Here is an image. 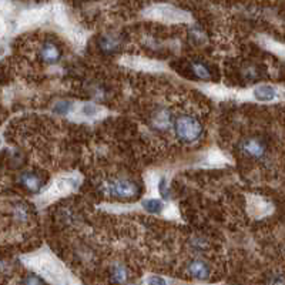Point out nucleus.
I'll return each mask as SVG.
<instances>
[{"label": "nucleus", "instance_id": "nucleus-10", "mask_svg": "<svg viewBox=\"0 0 285 285\" xmlns=\"http://www.w3.org/2000/svg\"><path fill=\"white\" fill-rule=\"evenodd\" d=\"M127 277H129L127 275V269L123 266L115 264V266H112V269H110V278H112V281H113L114 284H123V283H126Z\"/></svg>", "mask_w": 285, "mask_h": 285}, {"label": "nucleus", "instance_id": "nucleus-6", "mask_svg": "<svg viewBox=\"0 0 285 285\" xmlns=\"http://www.w3.org/2000/svg\"><path fill=\"white\" fill-rule=\"evenodd\" d=\"M189 272L197 280H207L209 277V268L203 260L191 261L189 264Z\"/></svg>", "mask_w": 285, "mask_h": 285}, {"label": "nucleus", "instance_id": "nucleus-5", "mask_svg": "<svg viewBox=\"0 0 285 285\" xmlns=\"http://www.w3.org/2000/svg\"><path fill=\"white\" fill-rule=\"evenodd\" d=\"M190 70L192 76L197 77L198 80H211L212 78L211 67L201 60H195V61L190 63Z\"/></svg>", "mask_w": 285, "mask_h": 285}, {"label": "nucleus", "instance_id": "nucleus-19", "mask_svg": "<svg viewBox=\"0 0 285 285\" xmlns=\"http://www.w3.org/2000/svg\"><path fill=\"white\" fill-rule=\"evenodd\" d=\"M0 266H1V263H0Z\"/></svg>", "mask_w": 285, "mask_h": 285}, {"label": "nucleus", "instance_id": "nucleus-17", "mask_svg": "<svg viewBox=\"0 0 285 285\" xmlns=\"http://www.w3.org/2000/svg\"><path fill=\"white\" fill-rule=\"evenodd\" d=\"M97 110L93 104H87V106H84V109H83V112L87 114V115H92V114H95V112Z\"/></svg>", "mask_w": 285, "mask_h": 285}, {"label": "nucleus", "instance_id": "nucleus-15", "mask_svg": "<svg viewBox=\"0 0 285 285\" xmlns=\"http://www.w3.org/2000/svg\"><path fill=\"white\" fill-rule=\"evenodd\" d=\"M158 189H160V194L163 195V198H169L170 197V194H169V189H167V183H166V178H161L160 180V186H158Z\"/></svg>", "mask_w": 285, "mask_h": 285}, {"label": "nucleus", "instance_id": "nucleus-14", "mask_svg": "<svg viewBox=\"0 0 285 285\" xmlns=\"http://www.w3.org/2000/svg\"><path fill=\"white\" fill-rule=\"evenodd\" d=\"M190 38H192V41H194V43H201V41H204V40H206L204 33H203L201 30H198V29H192V30H191Z\"/></svg>", "mask_w": 285, "mask_h": 285}, {"label": "nucleus", "instance_id": "nucleus-1", "mask_svg": "<svg viewBox=\"0 0 285 285\" xmlns=\"http://www.w3.org/2000/svg\"><path fill=\"white\" fill-rule=\"evenodd\" d=\"M174 132H175V135L180 141L192 143L201 135L203 126L192 115H180L174 121Z\"/></svg>", "mask_w": 285, "mask_h": 285}, {"label": "nucleus", "instance_id": "nucleus-18", "mask_svg": "<svg viewBox=\"0 0 285 285\" xmlns=\"http://www.w3.org/2000/svg\"><path fill=\"white\" fill-rule=\"evenodd\" d=\"M1 52H3V50H1V49H0V55H1Z\"/></svg>", "mask_w": 285, "mask_h": 285}, {"label": "nucleus", "instance_id": "nucleus-3", "mask_svg": "<svg viewBox=\"0 0 285 285\" xmlns=\"http://www.w3.org/2000/svg\"><path fill=\"white\" fill-rule=\"evenodd\" d=\"M106 190L118 198H132L138 192V186L130 180H115L107 184Z\"/></svg>", "mask_w": 285, "mask_h": 285}, {"label": "nucleus", "instance_id": "nucleus-16", "mask_svg": "<svg viewBox=\"0 0 285 285\" xmlns=\"http://www.w3.org/2000/svg\"><path fill=\"white\" fill-rule=\"evenodd\" d=\"M149 285H167L166 284V280L161 278V277H150L149 278Z\"/></svg>", "mask_w": 285, "mask_h": 285}, {"label": "nucleus", "instance_id": "nucleus-7", "mask_svg": "<svg viewBox=\"0 0 285 285\" xmlns=\"http://www.w3.org/2000/svg\"><path fill=\"white\" fill-rule=\"evenodd\" d=\"M40 57L44 63L47 64H55L60 60V50L57 49L56 44L53 43H46L41 50H40Z\"/></svg>", "mask_w": 285, "mask_h": 285}, {"label": "nucleus", "instance_id": "nucleus-12", "mask_svg": "<svg viewBox=\"0 0 285 285\" xmlns=\"http://www.w3.org/2000/svg\"><path fill=\"white\" fill-rule=\"evenodd\" d=\"M23 285H46V283H44L38 275L30 274V275H27V277L24 278Z\"/></svg>", "mask_w": 285, "mask_h": 285}, {"label": "nucleus", "instance_id": "nucleus-4", "mask_svg": "<svg viewBox=\"0 0 285 285\" xmlns=\"http://www.w3.org/2000/svg\"><path fill=\"white\" fill-rule=\"evenodd\" d=\"M19 183L21 184L23 189H26L30 192H38L43 187V181L41 178L38 177L36 172H32V171H24L21 172L19 177Z\"/></svg>", "mask_w": 285, "mask_h": 285}, {"label": "nucleus", "instance_id": "nucleus-8", "mask_svg": "<svg viewBox=\"0 0 285 285\" xmlns=\"http://www.w3.org/2000/svg\"><path fill=\"white\" fill-rule=\"evenodd\" d=\"M98 46H100V50L104 55H112V53H114L117 50L118 41L113 36H103V38H100V41H98Z\"/></svg>", "mask_w": 285, "mask_h": 285}, {"label": "nucleus", "instance_id": "nucleus-13", "mask_svg": "<svg viewBox=\"0 0 285 285\" xmlns=\"http://www.w3.org/2000/svg\"><path fill=\"white\" fill-rule=\"evenodd\" d=\"M72 109V103L70 101H58L55 107V112L57 114H66L69 113V110Z\"/></svg>", "mask_w": 285, "mask_h": 285}, {"label": "nucleus", "instance_id": "nucleus-11", "mask_svg": "<svg viewBox=\"0 0 285 285\" xmlns=\"http://www.w3.org/2000/svg\"><path fill=\"white\" fill-rule=\"evenodd\" d=\"M143 207L147 212H152V214H157L163 209V203L160 200H155V198H152V200H144L143 201Z\"/></svg>", "mask_w": 285, "mask_h": 285}, {"label": "nucleus", "instance_id": "nucleus-9", "mask_svg": "<svg viewBox=\"0 0 285 285\" xmlns=\"http://www.w3.org/2000/svg\"><path fill=\"white\" fill-rule=\"evenodd\" d=\"M254 95L260 101H271V100L275 98V90H274V87L264 84V86H260V87L255 89Z\"/></svg>", "mask_w": 285, "mask_h": 285}, {"label": "nucleus", "instance_id": "nucleus-2", "mask_svg": "<svg viewBox=\"0 0 285 285\" xmlns=\"http://www.w3.org/2000/svg\"><path fill=\"white\" fill-rule=\"evenodd\" d=\"M240 152L249 158L261 160L266 154V141L260 137H247L240 143Z\"/></svg>", "mask_w": 285, "mask_h": 285}]
</instances>
